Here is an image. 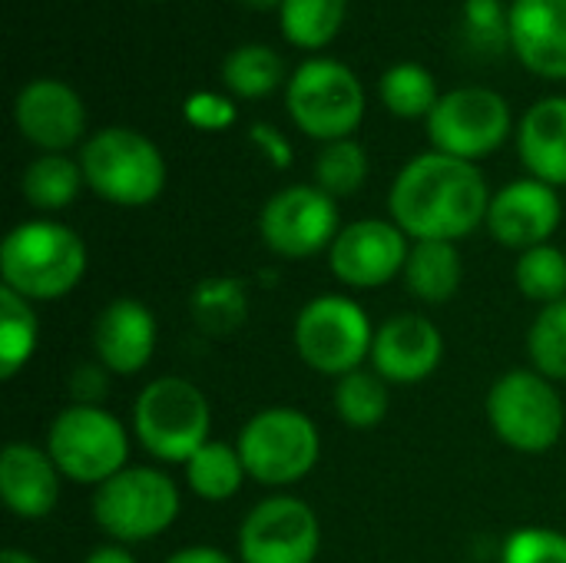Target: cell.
Wrapping results in <instances>:
<instances>
[{
    "label": "cell",
    "instance_id": "7a4b0ae2",
    "mask_svg": "<svg viewBox=\"0 0 566 563\" xmlns=\"http://www.w3.org/2000/svg\"><path fill=\"white\" fill-rule=\"evenodd\" d=\"M90 256L76 229L56 219H27L0 242V285L27 302H60L86 275Z\"/></svg>",
    "mask_w": 566,
    "mask_h": 563
},
{
    "label": "cell",
    "instance_id": "1f68e13d",
    "mask_svg": "<svg viewBox=\"0 0 566 563\" xmlns=\"http://www.w3.org/2000/svg\"><path fill=\"white\" fill-rule=\"evenodd\" d=\"M514 282L517 292L527 302H537L541 309L560 302L566 299V252L551 242L521 252L514 265Z\"/></svg>",
    "mask_w": 566,
    "mask_h": 563
},
{
    "label": "cell",
    "instance_id": "f1b7e54d",
    "mask_svg": "<svg viewBox=\"0 0 566 563\" xmlns=\"http://www.w3.org/2000/svg\"><path fill=\"white\" fill-rule=\"evenodd\" d=\"M378 96L385 110L398 119H428L441 93L434 76L421 63H395L378 80Z\"/></svg>",
    "mask_w": 566,
    "mask_h": 563
},
{
    "label": "cell",
    "instance_id": "d6a6232c",
    "mask_svg": "<svg viewBox=\"0 0 566 563\" xmlns=\"http://www.w3.org/2000/svg\"><path fill=\"white\" fill-rule=\"evenodd\" d=\"M527 358L531 368L551 378L554 385L566 382V299L544 305L527 329Z\"/></svg>",
    "mask_w": 566,
    "mask_h": 563
},
{
    "label": "cell",
    "instance_id": "d4e9b609",
    "mask_svg": "<svg viewBox=\"0 0 566 563\" xmlns=\"http://www.w3.org/2000/svg\"><path fill=\"white\" fill-rule=\"evenodd\" d=\"M86 186L83 169L66 153H40L20 176V192L36 212H60Z\"/></svg>",
    "mask_w": 566,
    "mask_h": 563
},
{
    "label": "cell",
    "instance_id": "5b68a950",
    "mask_svg": "<svg viewBox=\"0 0 566 563\" xmlns=\"http://www.w3.org/2000/svg\"><path fill=\"white\" fill-rule=\"evenodd\" d=\"M182 508L179 484L153 465H129L93 491L96 528L123 548L166 534Z\"/></svg>",
    "mask_w": 566,
    "mask_h": 563
},
{
    "label": "cell",
    "instance_id": "ac0fdd59",
    "mask_svg": "<svg viewBox=\"0 0 566 563\" xmlns=\"http://www.w3.org/2000/svg\"><path fill=\"white\" fill-rule=\"evenodd\" d=\"M156 342H159L156 315L149 312V305L129 295L106 302L93 322V355L109 375L119 378L139 375L153 362Z\"/></svg>",
    "mask_w": 566,
    "mask_h": 563
},
{
    "label": "cell",
    "instance_id": "603a6c76",
    "mask_svg": "<svg viewBox=\"0 0 566 563\" xmlns=\"http://www.w3.org/2000/svg\"><path fill=\"white\" fill-rule=\"evenodd\" d=\"M186 484L196 498L209 501V504H222L232 501L242 484L249 481L245 465L239 458V448L229 441H206L186 465Z\"/></svg>",
    "mask_w": 566,
    "mask_h": 563
},
{
    "label": "cell",
    "instance_id": "7c38bea8",
    "mask_svg": "<svg viewBox=\"0 0 566 563\" xmlns=\"http://www.w3.org/2000/svg\"><path fill=\"white\" fill-rule=\"evenodd\" d=\"M338 232V199L322 192L315 183L285 186L259 209V236L265 249L282 259H312L328 252Z\"/></svg>",
    "mask_w": 566,
    "mask_h": 563
},
{
    "label": "cell",
    "instance_id": "44dd1931",
    "mask_svg": "<svg viewBox=\"0 0 566 563\" xmlns=\"http://www.w3.org/2000/svg\"><path fill=\"white\" fill-rule=\"evenodd\" d=\"M517 156L527 176L566 186V96H544L521 116Z\"/></svg>",
    "mask_w": 566,
    "mask_h": 563
},
{
    "label": "cell",
    "instance_id": "74e56055",
    "mask_svg": "<svg viewBox=\"0 0 566 563\" xmlns=\"http://www.w3.org/2000/svg\"><path fill=\"white\" fill-rule=\"evenodd\" d=\"M249 139H252V146H255L275 169H289V166H292L295 153H292V143L285 139L282 129H275V126H269V123H255V126L249 129Z\"/></svg>",
    "mask_w": 566,
    "mask_h": 563
},
{
    "label": "cell",
    "instance_id": "4dcf8cb0",
    "mask_svg": "<svg viewBox=\"0 0 566 563\" xmlns=\"http://www.w3.org/2000/svg\"><path fill=\"white\" fill-rule=\"evenodd\" d=\"M312 176H315V186L328 192L332 199H348L368 179V153L358 139L322 143L312 163Z\"/></svg>",
    "mask_w": 566,
    "mask_h": 563
},
{
    "label": "cell",
    "instance_id": "484cf974",
    "mask_svg": "<svg viewBox=\"0 0 566 563\" xmlns=\"http://www.w3.org/2000/svg\"><path fill=\"white\" fill-rule=\"evenodd\" d=\"M332 405H335V415L345 428L371 431L388 418V408H391L388 382L375 368L348 372L335 382Z\"/></svg>",
    "mask_w": 566,
    "mask_h": 563
},
{
    "label": "cell",
    "instance_id": "8fae6325",
    "mask_svg": "<svg viewBox=\"0 0 566 563\" xmlns=\"http://www.w3.org/2000/svg\"><path fill=\"white\" fill-rule=\"evenodd\" d=\"M514 129L507 100L491 86H458L441 93L428 116L431 146L444 156L478 163L497 153Z\"/></svg>",
    "mask_w": 566,
    "mask_h": 563
},
{
    "label": "cell",
    "instance_id": "e0dca14e",
    "mask_svg": "<svg viewBox=\"0 0 566 563\" xmlns=\"http://www.w3.org/2000/svg\"><path fill=\"white\" fill-rule=\"evenodd\" d=\"M13 123L36 149L66 153L86 133V106L63 80H30L13 100Z\"/></svg>",
    "mask_w": 566,
    "mask_h": 563
},
{
    "label": "cell",
    "instance_id": "e575fe53",
    "mask_svg": "<svg viewBox=\"0 0 566 563\" xmlns=\"http://www.w3.org/2000/svg\"><path fill=\"white\" fill-rule=\"evenodd\" d=\"M501 563H566V534L557 528H517L501 548Z\"/></svg>",
    "mask_w": 566,
    "mask_h": 563
},
{
    "label": "cell",
    "instance_id": "30bf717a",
    "mask_svg": "<svg viewBox=\"0 0 566 563\" xmlns=\"http://www.w3.org/2000/svg\"><path fill=\"white\" fill-rule=\"evenodd\" d=\"M292 342L312 372L338 382L342 375L365 368L371 358L375 329L355 299L325 292L302 305L292 325Z\"/></svg>",
    "mask_w": 566,
    "mask_h": 563
},
{
    "label": "cell",
    "instance_id": "ab89813d",
    "mask_svg": "<svg viewBox=\"0 0 566 563\" xmlns=\"http://www.w3.org/2000/svg\"><path fill=\"white\" fill-rule=\"evenodd\" d=\"M83 563H136V557H133V551H129V548H123V544H113V541H109V544L93 548Z\"/></svg>",
    "mask_w": 566,
    "mask_h": 563
},
{
    "label": "cell",
    "instance_id": "9a60e30c",
    "mask_svg": "<svg viewBox=\"0 0 566 563\" xmlns=\"http://www.w3.org/2000/svg\"><path fill=\"white\" fill-rule=\"evenodd\" d=\"M560 219H564V202L557 189L534 176H524L491 196L484 226L494 236V242H501L504 249L527 252L534 246H547L560 229Z\"/></svg>",
    "mask_w": 566,
    "mask_h": 563
},
{
    "label": "cell",
    "instance_id": "7402d4cb",
    "mask_svg": "<svg viewBox=\"0 0 566 563\" xmlns=\"http://www.w3.org/2000/svg\"><path fill=\"white\" fill-rule=\"evenodd\" d=\"M401 279L418 302L444 305L461 289L464 259H461L454 242H411Z\"/></svg>",
    "mask_w": 566,
    "mask_h": 563
},
{
    "label": "cell",
    "instance_id": "4316f807",
    "mask_svg": "<svg viewBox=\"0 0 566 563\" xmlns=\"http://www.w3.org/2000/svg\"><path fill=\"white\" fill-rule=\"evenodd\" d=\"M40 345L36 305L0 285V378H17Z\"/></svg>",
    "mask_w": 566,
    "mask_h": 563
},
{
    "label": "cell",
    "instance_id": "3957f363",
    "mask_svg": "<svg viewBox=\"0 0 566 563\" xmlns=\"http://www.w3.org/2000/svg\"><path fill=\"white\" fill-rule=\"evenodd\" d=\"M212 405L206 392L179 375H159L133 402V438L159 465H186L209 438Z\"/></svg>",
    "mask_w": 566,
    "mask_h": 563
},
{
    "label": "cell",
    "instance_id": "ffe728a7",
    "mask_svg": "<svg viewBox=\"0 0 566 563\" xmlns=\"http://www.w3.org/2000/svg\"><path fill=\"white\" fill-rule=\"evenodd\" d=\"M507 10L517 60L544 80H566V0H514Z\"/></svg>",
    "mask_w": 566,
    "mask_h": 563
},
{
    "label": "cell",
    "instance_id": "8d00e7d4",
    "mask_svg": "<svg viewBox=\"0 0 566 563\" xmlns=\"http://www.w3.org/2000/svg\"><path fill=\"white\" fill-rule=\"evenodd\" d=\"M109 392V372L99 362L76 365L70 372V398L73 405H99Z\"/></svg>",
    "mask_w": 566,
    "mask_h": 563
},
{
    "label": "cell",
    "instance_id": "d6986e66",
    "mask_svg": "<svg viewBox=\"0 0 566 563\" xmlns=\"http://www.w3.org/2000/svg\"><path fill=\"white\" fill-rule=\"evenodd\" d=\"M63 475L46 448L10 441L0 455V498L20 521H43L56 511Z\"/></svg>",
    "mask_w": 566,
    "mask_h": 563
},
{
    "label": "cell",
    "instance_id": "8992f818",
    "mask_svg": "<svg viewBox=\"0 0 566 563\" xmlns=\"http://www.w3.org/2000/svg\"><path fill=\"white\" fill-rule=\"evenodd\" d=\"M43 448L63 481L93 491L129 468V431L103 405H66L50 421Z\"/></svg>",
    "mask_w": 566,
    "mask_h": 563
},
{
    "label": "cell",
    "instance_id": "ba28073f",
    "mask_svg": "<svg viewBox=\"0 0 566 563\" xmlns=\"http://www.w3.org/2000/svg\"><path fill=\"white\" fill-rule=\"evenodd\" d=\"M488 425L511 451L547 455L566 428V408L557 385L534 368L501 375L484 402Z\"/></svg>",
    "mask_w": 566,
    "mask_h": 563
},
{
    "label": "cell",
    "instance_id": "f35d334b",
    "mask_svg": "<svg viewBox=\"0 0 566 563\" xmlns=\"http://www.w3.org/2000/svg\"><path fill=\"white\" fill-rule=\"evenodd\" d=\"M163 563H235L226 551L219 548H206V544H192V548H182L176 554H169Z\"/></svg>",
    "mask_w": 566,
    "mask_h": 563
},
{
    "label": "cell",
    "instance_id": "277c9868",
    "mask_svg": "<svg viewBox=\"0 0 566 563\" xmlns=\"http://www.w3.org/2000/svg\"><path fill=\"white\" fill-rule=\"evenodd\" d=\"M80 169L99 199L123 209H143L166 189L163 149L129 126H106L93 133L80 149Z\"/></svg>",
    "mask_w": 566,
    "mask_h": 563
},
{
    "label": "cell",
    "instance_id": "52a82bcc",
    "mask_svg": "<svg viewBox=\"0 0 566 563\" xmlns=\"http://www.w3.org/2000/svg\"><path fill=\"white\" fill-rule=\"evenodd\" d=\"M239 458L249 481L262 488H292L305 481L322 458V435L298 408H262L239 431Z\"/></svg>",
    "mask_w": 566,
    "mask_h": 563
},
{
    "label": "cell",
    "instance_id": "b9f144b4",
    "mask_svg": "<svg viewBox=\"0 0 566 563\" xmlns=\"http://www.w3.org/2000/svg\"><path fill=\"white\" fill-rule=\"evenodd\" d=\"M242 3L252 10H279L282 7V0H242Z\"/></svg>",
    "mask_w": 566,
    "mask_h": 563
},
{
    "label": "cell",
    "instance_id": "5bb4252c",
    "mask_svg": "<svg viewBox=\"0 0 566 563\" xmlns=\"http://www.w3.org/2000/svg\"><path fill=\"white\" fill-rule=\"evenodd\" d=\"M411 239L391 219H355L328 249V269L345 289H381L405 275Z\"/></svg>",
    "mask_w": 566,
    "mask_h": 563
},
{
    "label": "cell",
    "instance_id": "836d02e7",
    "mask_svg": "<svg viewBox=\"0 0 566 563\" xmlns=\"http://www.w3.org/2000/svg\"><path fill=\"white\" fill-rule=\"evenodd\" d=\"M464 37L484 56L504 53L511 46V10L501 0H464Z\"/></svg>",
    "mask_w": 566,
    "mask_h": 563
},
{
    "label": "cell",
    "instance_id": "cb8c5ba5",
    "mask_svg": "<svg viewBox=\"0 0 566 563\" xmlns=\"http://www.w3.org/2000/svg\"><path fill=\"white\" fill-rule=\"evenodd\" d=\"M189 315L206 335H232L249 319V289L232 275H209L189 295Z\"/></svg>",
    "mask_w": 566,
    "mask_h": 563
},
{
    "label": "cell",
    "instance_id": "9c48e42d",
    "mask_svg": "<svg viewBox=\"0 0 566 563\" xmlns=\"http://www.w3.org/2000/svg\"><path fill=\"white\" fill-rule=\"evenodd\" d=\"M285 110L292 123L318 143L352 139L365 119V86L348 63L312 56L292 73Z\"/></svg>",
    "mask_w": 566,
    "mask_h": 563
},
{
    "label": "cell",
    "instance_id": "f546056e",
    "mask_svg": "<svg viewBox=\"0 0 566 563\" xmlns=\"http://www.w3.org/2000/svg\"><path fill=\"white\" fill-rule=\"evenodd\" d=\"M285 76L282 56L265 43L235 46L222 63V83L239 100H262L269 96Z\"/></svg>",
    "mask_w": 566,
    "mask_h": 563
},
{
    "label": "cell",
    "instance_id": "60d3db41",
    "mask_svg": "<svg viewBox=\"0 0 566 563\" xmlns=\"http://www.w3.org/2000/svg\"><path fill=\"white\" fill-rule=\"evenodd\" d=\"M0 563H40L33 554H27V551H17V548H7L3 554H0Z\"/></svg>",
    "mask_w": 566,
    "mask_h": 563
},
{
    "label": "cell",
    "instance_id": "83f0119b",
    "mask_svg": "<svg viewBox=\"0 0 566 563\" xmlns=\"http://www.w3.org/2000/svg\"><path fill=\"white\" fill-rule=\"evenodd\" d=\"M345 10L348 0H282L279 27L298 50H322L342 33Z\"/></svg>",
    "mask_w": 566,
    "mask_h": 563
},
{
    "label": "cell",
    "instance_id": "6da1fadb",
    "mask_svg": "<svg viewBox=\"0 0 566 563\" xmlns=\"http://www.w3.org/2000/svg\"><path fill=\"white\" fill-rule=\"evenodd\" d=\"M491 189L478 163L438 149L415 156L388 189V219L411 242H458L488 222Z\"/></svg>",
    "mask_w": 566,
    "mask_h": 563
},
{
    "label": "cell",
    "instance_id": "d590c367",
    "mask_svg": "<svg viewBox=\"0 0 566 563\" xmlns=\"http://www.w3.org/2000/svg\"><path fill=\"white\" fill-rule=\"evenodd\" d=\"M182 116L189 126L202 129V133H222L235 123L239 110L229 96H219V93H209V90H199L192 93L186 103H182Z\"/></svg>",
    "mask_w": 566,
    "mask_h": 563
},
{
    "label": "cell",
    "instance_id": "2e32d148",
    "mask_svg": "<svg viewBox=\"0 0 566 563\" xmlns=\"http://www.w3.org/2000/svg\"><path fill=\"white\" fill-rule=\"evenodd\" d=\"M368 362L388 385H421L444 362V335L418 312L391 315L375 329Z\"/></svg>",
    "mask_w": 566,
    "mask_h": 563
},
{
    "label": "cell",
    "instance_id": "4fadbf2b",
    "mask_svg": "<svg viewBox=\"0 0 566 563\" xmlns=\"http://www.w3.org/2000/svg\"><path fill=\"white\" fill-rule=\"evenodd\" d=\"M235 548L239 563H315L322 551V521L308 501L272 494L242 518Z\"/></svg>",
    "mask_w": 566,
    "mask_h": 563
}]
</instances>
